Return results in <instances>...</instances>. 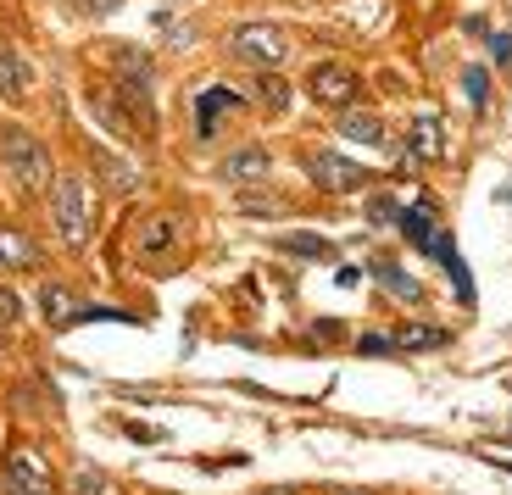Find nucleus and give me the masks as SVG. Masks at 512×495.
Returning a JSON list of instances; mask_svg holds the SVG:
<instances>
[{
	"label": "nucleus",
	"mask_w": 512,
	"mask_h": 495,
	"mask_svg": "<svg viewBox=\"0 0 512 495\" xmlns=\"http://www.w3.org/2000/svg\"><path fill=\"white\" fill-rule=\"evenodd\" d=\"M51 223H56V240L67 245V251H84L95 234V195L90 184L78 173H62L51 178Z\"/></svg>",
	"instance_id": "f257e3e1"
},
{
	"label": "nucleus",
	"mask_w": 512,
	"mask_h": 495,
	"mask_svg": "<svg viewBox=\"0 0 512 495\" xmlns=\"http://www.w3.org/2000/svg\"><path fill=\"white\" fill-rule=\"evenodd\" d=\"M0 167L12 173V184L23 195H39L51 184V151H45V140L28 134V128H17V123L0 128Z\"/></svg>",
	"instance_id": "f03ea898"
},
{
	"label": "nucleus",
	"mask_w": 512,
	"mask_h": 495,
	"mask_svg": "<svg viewBox=\"0 0 512 495\" xmlns=\"http://www.w3.org/2000/svg\"><path fill=\"white\" fill-rule=\"evenodd\" d=\"M229 51L240 56L245 67H256V73H279L284 56H290V34H284L279 23H234Z\"/></svg>",
	"instance_id": "7ed1b4c3"
},
{
	"label": "nucleus",
	"mask_w": 512,
	"mask_h": 495,
	"mask_svg": "<svg viewBox=\"0 0 512 495\" xmlns=\"http://www.w3.org/2000/svg\"><path fill=\"white\" fill-rule=\"evenodd\" d=\"M301 173H307L323 195H351V190H362V184H368V167L351 162V156H340V151H323V145L301 156Z\"/></svg>",
	"instance_id": "20e7f679"
},
{
	"label": "nucleus",
	"mask_w": 512,
	"mask_h": 495,
	"mask_svg": "<svg viewBox=\"0 0 512 495\" xmlns=\"http://www.w3.org/2000/svg\"><path fill=\"white\" fill-rule=\"evenodd\" d=\"M357 67H346V62H318L307 73V95L318 106H329V112H340V106H351L357 101Z\"/></svg>",
	"instance_id": "39448f33"
},
{
	"label": "nucleus",
	"mask_w": 512,
	"mask_h": 495,
	"mask_svg": "<svg viewBox=\"0 0 512 495\" xmlns=\"http://www.w3.org/2000/svg\"><path fill=\"white\" fill-rule=\"evenodd\" d=\"M173 245H184V217L179 212H151L140 229H134V256H140V262H167Z\"/></svg>",
	"instance_id": "423d86ee"
},
{
	"label": "nucleus",
	"mask_w": 512,
	"mask_h": 495,
	"mask_svg": "<svg viewBox=\"0 0 512 495\" xmlns=\"http://www.w3.org/2000/svg\"><path fill=\"white\" fill-rule=\"evenodd\" d=\"M240 106H245V95H240V89H229V84L201 89V95H195V134H201V140H212V134H218V123L229 112H240Z\"/></svg>",
	"instance_id": "0eeeda50"
},
{
	"label": "nucleus",
	"mask_w": 512,
	"mask_h": 495,
	"mask_svg": "<svg viewBox=\"0 0 512 495\" xmlns=\"http://www.w3.org/2000/svg\"><path fill=\"white\" fill-rule=\"evenodd\" d=\"M6 490L12 495H51V468L34 451H12L6 457Z\"/></svg>",
	"instance_id": "6e6552de"
},
{
	"label": "nucleus",
	"mask_w": 512,
	"mask_h": 495,
	"mask_svg": "<svg viewBox=\"0 0 512 495\" xmlns=\"http://www.w3.org/2000/svg\"><path fill=\"white\" fill-rule=\"evenodd\" d=\"M407 156H418V162H440L446 156V128H440V112H412V128H407Z\"/></svg>",
	"instance_id": "1a4fd4ad"
},
{
	"label": "nucleus",
	"mask_w": 512,
	"mask_h": 495,
	"mask_svg": "<svg viewBox=\"0 0 512 495\" xmlns=\"http://www.w3.org/2000/svg\"><path fill=\"white\" fill-rule=\"evenodd\" d=\"M28 89H34V67L17 56L12 39H0V101H28Z\"/></svg>",
	"instance_id": "9d476101"
},
{
	"label": "nucleus",
	"mask_w": 512,
	"mask_h": 495,
	"mask_svg": "<svg viewBox=\"0 0 512 495\" xmlns=\"http://www.w3.org/2000/svg\"><path fill=\"white\" fill-rule=\"evenodd\" d=\"M268 173H273L268 145H240V151L223 156V178L229 184H251V178H268Z\"/></svg>",
	"instance_id": "9b49d317"
},
{
	"label": "nucleus",
	"mask_w": 512,
	"mask_h": 495,
	"mask_svg": "<svg viewBox=\"0 0 512 495\" xmlns=\"http://www.w3.org/2000/svg\"><path fill=\"white\" fill-rule=\"evenodd\" d=\"M90 312V306H78V295L67 290V284H45L39 290V318L51 323V329H67V323H78Z\"/></svg>",
	"instance_id": "f8f14e48"
},
{
	"label": "nucleus",
	"mask_w": 512,
	"mask_h": 495,
	"mask_svg": "<svg viewBox=\"0 0 512 495\" xmlns=\"http://www.w3.org/2000/svg\"><path fill=\"white\" fill-rule=\"evenodd\" d=\"M334 128H340V140H357V145H384V123H379V112H357V106H340Z\"/></svg>",
	"instance_id": "ddd939ff"
},
{
	"label": "nucleus",
	"mask_w": 512,
	"mask_h": 495,
	"mask_svg": "<svg viewBox=\"0 0 512 495\" xmlns=\"http://www.w3.org/2000/svg\"><path fill=\"white\" fill-rule=\"evenodd\" d=\"M251 101L262 106L268 117H284V112H290V84H284L279 73H256V84H251Z\"/></svg>",
	"instance_id": "4468645a"
},
{
	"label": "nucleus",
	"mask_w": 512,
	"mask_h": 495,
	"mask_svg": "<svg viewBox=\"0 0 512 495\" xmlns=\"http://www.w3.org/2000/svg\"><path fill=\"white\" fill-rule=\"evenodd\" d=\"M396 229L407 234L412 245H418V251H429V245H435V212H429V206H401V217H396Z\"/></svg>",
	"instance_id": "2eb2a0df"
},
{
	"label": "nucleus",
	"mask_w": 512,
	"mask_h": 495,
	"mask_svg": "<svg viewBox=\"0 0 512 495\" xmlns=\"http://www.w3.org/2000/svg\"><path fill=\"white\" fill-rule=\"evenodd\" d=\"M34 262H39V251H34V240H28V234L0 229V273H12V267H34Z\"/></svg>",
	"instance_id": "dca6fc26"
},
{
	"label": "nucleus",
	"mask_w": 512,
	"mask_h": 495,
	"mask_svg": "<svg viewBox=\"0 0 512 495\" xmlns=\"http://www.w3.org/2000/svg\"><path fill=\"white\" fill-rule=\"evenodd\" d=\"M273 245H279L284 256H301V262H329L334 256V245L323 240V234H279Z\"/></svg>",
	"instance_id": "f3484780"
},
{
	"label": "nucleus",
	"mask_w": 512,
	"mask_h": 495,
	"mask_svg": "<svg viewBox=\"0 0 512 495\" xmlns=\"http://www.w3.org/2000/svg\"><path fill=\"white\" fill-rule=\"evenodd\" d=\"M373 279H379L384 290L396 295V301H423V284L412 279V273H401L396 262H373Z\"/></svg>",
	"instance_id": "a211bd4d"
},
{
	"label": "nucleus",
	"mask_w": 512,
	"mask_h": 495,
	"mask_svg": "<svg viewBox=\"0 0 512 495\" xmlns=\"http://www.w3.org/2000/svg\"><path fill=\"white\" fill-rule=\"evenodd\" d=\"M451 334L446 329H429V323H412V329H401L396 334V351H440Z\"/></svg>",
	"instance_id": "6ab92c4d"
},
{
	"label": "nucleus",
	"mask_w": 512,
	"mask_h": 495,
	"mask_svg": "<svg viewBox=\"0 0 512 495\" xmlns=\"http://www.w3.org/2000/svg\"><path fill=\"white\" fill-rule=\"evenodd\" d=\"M396 217H401V201H396L390 190H379V195L368 201V223H396Z\"/></svg>",
	"instance_id": "aec40b11"
},
{
	"label": "nucleus",
	"mask_w": 512,
	"mask_h": 495,
	"mask_svg": "<svg viewBox=\"0 0 512 495\" xmlns=\"http://www.w3.org/2000/svg\"><path fill=\"white\" fill-rule=\"evenodd\" d=\"M17 318H23V301H17V290L0 284V329H17Z\"/></svg>",
	"instance_id": "412c9836"
},
{
	"label": "nucleus",
	"mask_w": 512,
	"mask_h": 495,
	"mask_svg": "<svg viewBox=\"0 0 512 495\" xmlns=\"http://www.w3.org/2000/svg\"><path fill=\"white\" fill-rule=\"evenodd\" d=\"M357 351L362 356H390V351H396V334H362Z\"/></svg>",
	"instance_id": "4be33fe9"
},
{
	"label": "nucleus",
	"mask_w": 512,
	"mask_h": 495,
	"mask_svg": "<svg viewBox=\"0 0 512 495\" xmlns=\"http://www.w3.org/2000/svg\"><path fill=\"white\" fill-rule=\"evenodd\" d=\"M462 89H468V101H474V106H485V95H490V84H485V73H479V67H468V73H462Z\"/></svg>",
	"instance_id": "5701e85b"
},
{
	"label": "nucleus",
	"mask_w": 512,
	"mask_h": 495,
	"mask_svg": "<svg viewBox=\"0 0 512 495\" xmlns=\"http://www.w3.org/2000/svg\"><path fill=\"white\" fill-rule=\"evenodd\" d=\"M67 6H73L78 17H106V12H117L123 0H67Z\"/></svg>",
	"instance_id": "b1692460"
},
{
	"label": "nucleus",
	"mask_w": 512,
	"mask_h": 495,
	"mask_svg": "<svg viewBox=\"0 0 512 495\" xmlns=\"http://www.w3.org/2000/svg\"><path fill=\"white\" fill-rule=\"evenodd\" d=\"M490 56H496V62H512V34H490Z\"/></svg>",
	"instance_id": "393cba45"
},
{
	"label": "nucleus",
	"mask_w": 512,
	"mask_h": 495,
	"mask_svg": "<svg viewBox=\"0 0 512 495\" xmlns=\"http://www.w3.org/2000/svg\"><path fill=\"white\" fill-rule=\"evenodd\" d=\"M73 490H78V495H101V473H90V468H84V473H78V484H73Z\"/></svg>",
	"instance_id": "a878e982"
},
{
	"label": "nucleus",
	"mask_w": 512,
	"mask_h": 495,
	"mask_svg": "<svg viewBox=\"0 0 512 495\" xmlns=\"http://www.w3.org/2000/svg\"><path fill=\"white\" fill-rule=\"evenodd\" d=\"M268 495H284V490H268Z\"/></svg>",
	"instance_id": "bb28decb"
}]
</instances>
